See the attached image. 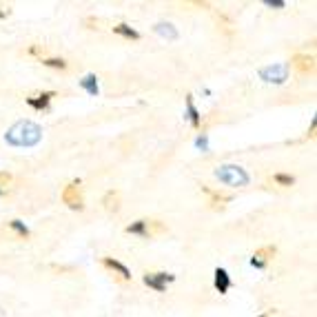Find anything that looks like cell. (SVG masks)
<instances>
[{
  "mask_svg": "<svg viewBox=\"0 0 317 317\" xmlns=\"http://www.w3.org/2000/svg\"><path fill=\"white\" fill-rule=\"evenodd\" d=\"M40 140H42L40 125H36V122H31V120L16 122V125L4 133V142L11 144V146H18V149H29V146H36Z\"/></svg>",
  "mask_w": 317,
  "mask_h": 317,
  "instance_id": "cell-1",
  "label": "cell"
},
{
  "mask_svg": "<svg viewBox=\"0 0 317 317\" xmlns=\"http://www.w3.org/2000/svg\"><path fill=\"white\" fill-rule=\"evenodd\" d=\"M215 178L220 180L222 184H226V187H247L251 182L249 173L244 171L242 167H238V164H222V167L215 169Z\"/></svg>",
  "mask_w": 317,
  "mask_h": 317,
  "instance_id": "cell-2",
  "label": "cell"
},
{
  "mask_svg": "<svg viewBox=\"0 0 317 317\" xmlns=\"http://www.w3.org/2000/svg\"><path fill=\"white\" fill-rule=\"evenodd\" d=\"M288 69H291L288 63H273V64H268V67L259 69V78H262L264 82H271V84H284L288 78Z\"/></svg>",
  "mask_w": 317,
  "mask_h": 317,
  "instance_id": "cell-3",
  "label": "cell"
},
{
  "mask_svg": "<svg viewBox=\"0 0 317 317\" xmlns=\"http://www.w3.org/2000/svg\"><path fill=\"white\" fill-rule=\"evenodd\" d=\"M63 202L73 211H82L84 209V200H82V189H80V180L67 184L63 189Z\"/></svg>",
  "mask_w": 317,
  "mask_h": 317,
  "instance_id": "cell-4",
  "label": "cell"
},
{
  "mask_svg": "<svg viewBox=\"0 0 317 317\" xmlns=\"http://www.w3.org/2000/svg\"><path fill=\"white\" fill-rule=\"evenodd\" d=\"M169 282H176V275H171V273H146V275H144V284L149 288H153L155 293L167 291Z\"/></svg>",
  "mask_w": 317,
  "mask_h": 317,
  "instance_id": "cell-5",
  "label": "cell"
},
{
  "mask_svg": "<svg viewBox=\"0 0 317 317\" xmlns=\"http://www.w3.org/2000/svg\"><path fill=\"white\" fill-rule=\"evenodd\" d=\"M275 255V247H262L259 251H255V255L251 257V266H255V268H266V264H268V259Z\"/></svg>",
  "mask_w": 317,
  "mask_h": 317,
  "instance_id": "cell-6",
  "label": "cell"
},
{
  "mask_svg": "<svg viewBox=\"0 0 317 317\" xmlns=\"http://www.w3.org/2000/svg\"><path fill=\"white\" fill-rule=\"evenodd\" d=\"M293 67H295L300 73H313L315 71V58L309 54H297L293 58Z\"/></svg>",
  "mask_w": 317,
  "mask_h": 317,
  "instance_id": "cell-7",
  "label": "cell"
},
{
  "mask_svg": "<svg viewBox=\"0 0 317 317\" xmlns=\"http://www.w3.org/2000/svg\"><path fill=\"white\" fill-rule=\"evenodd\" d=\"M56 98V91H45L40 93V96H31L27 98V105H29L31 109H36V111H42V109L49 107V102Z\"/></svg>",
  "mask_w": 317,
  "mask_h": 317,
  "instance_id": "cell-8",
  "label": "cell"
},
{
  "mask_svg": "<svg viewBox=\"0 0 317 317\" xmlns=\"http://www.w3.org/2000/svg\"><path fill=\"white\" fill-rule=\"evenodd\" d=\"M215 288L222 293V295H226V293L231 291V275L226 273V268H215Z\"/></svg>",
  "mask_w": 317,
  "mask_h": 317,
  "instance_id": "cell-9",
  "label": "cell"
},
{
  "mask_svg": "<svg viewBox=\"0 0 317 317\" xmlns=\"http://www.w3.org/2000/svg\"><path fill=\"white\" fill-rule=\"evenodd\" d=\"M102 264L109 268V271H113V273H118L120 275V280H131V271L125 266L122 262H118V259H111V257H105L102 259Z\"/></svg>",
  "mask_w": 317,
  "mask_h": 317,
  "instance_id": "cell-10",
  "label": "cell"
},
{
  "mask_svg": "<svg viewBox=\"0 0 317 317\" xmlns=\"http://www.w3.org/2000/svg\"><path fill=\"white\" fill-rule=\"evenodd\" d=\"M187 118L191 120V125L195 127V129H200V125H202V116H200V111H197L195 102H193V96H191V93L187 96Z\"/></svg>",
  "mask_w": 317,
  "mask_h": 317,
  "instance_id": "cell-11",
  "label": "cell"
},
{
  "mask_svg": "<svg viewBox=\"0 0 317 317\" xmlns=\"http://www.w3.org/2000/svg\"><path fill=\"white\" fill-rule=\"evenodd\" d=\"M125 231H127V233H131V235H138V238H151V233H149V220L133 222V224H129Z\"/></svg>",
  "mask_w": 317,
  "mask_h": 317,
  "instance_id": "cell-12",
  "label": "cell"
},
{
  "mask_svg": "<svg viewBox=\"0 0 317 317\" xmlns=\"http://www.w3.org/2000/svg\"><path fill=\"white\" fill-rule=\"evenodd\" d=\"M80 87L84 89V91L89 93V96H93L96 98L98 93H100V87H98V78H96V73H87L82 80H80Z\"/></svg>",
  "mask_w": 317,
  "mask_h": 317,
  "instance_id": "cell-13",
  "label": "cell"
},
{
  "mask_svg": "<svg viewBox=\"0 0 317 317\" xmlns=\"http://www.w3.org/2000/svg\"><path fill=\"white\" fill-rule=\"evenodd\" d=\"M153 31L158 36L167 38V40H178V29L171 25V22H158V25L153 27Z\"/></svg>",
  "mask_w": 317,
  "mask_h": 317,
  "instance_id": "cell-14",
  "label": "cell"
},
{
  "mask_svg": "<svg viewBox=\"0 0 317 317\" xmlns=\"http://www.w3.org/2000/svg\"><path fill=\"white\" fill-rule=\"evenodd\" d=\"M113 34H118V36L127 38V40H140V38H142L138 29H133L131 25H125V22H120V25L113 27Z\"/></svg>",
  "mask_w": 317,
  "mask_h": 317,
  "instance_id": "cell-15",
  "label": "cell"
},
{
  "mask_svg": "<svg viewBox=\"0 0 317 317\" xmlns=\"http://www.w3.org/2000/svg\"><path fill=\"white\" fill-rule=\"evenodd\" d=\"M202 191L209 195V204H213V206H222L224 202H231V195H226V193H222V191H213L209 187H202Z\"/></svg>",
  "mask_w": 317,
  "mask_h": 317,
  "instance_id": "cell-16",
  "label": "cell"
},
{
  "mask_svg": "<svg viewBox=\"0 0 317 317\" xmlns=\"http://www.w3.org/2000/svg\"><path fill=\"white\" fill-rule=\"evenodd\" d=\"M102 202H105V209L107 211H118V209H120V193H118V191H109Z\"/></svg>",
  "mask_w": 317,
  "mask_h": 317,
  "instance_id": "cell-17",
  "label": "cell"
},
{
  "mask_svg": "<svg viewBox=\"0 0 317 317\" xmlns=\"http://www.w3.org/2000/svg\"><path fill=\"white\" fill-rule=\"evenodd\" d=\"M40 63L49 69H60V71H64L69 67L67 60H63V58H40Z\"/></svg>",
  "mask_w": 317,
  "mask_h": 317,
  "instance_id": "cell-18",
  "label": "cell"
},
{
  "mask_svg": "<svg viewBox=\"0 0 317 317\" xmlns=\"http://www.w3.org/2000/svg\"><path fill=\"white\" fill-rule=\"evenodd\" d=\"M9 229L16 231L20 238H29V229H27V224L22 220H11V222H9Z\"/></svg>",
  "mask_w": 317,
  "mask_h": 317,
  "instance_id": "cell-19",
  "label": "cell"
},
{
  "mask_svg": "<svg viewBox=\"0 0 317 317\" xmlns=\"http://www.w3.org/2000/svg\"><path fill=\"white\" fill-rule=\"evenodd\" d=\"M273 182L280 184V187H293V184H295V178L288 176V173H275V176H273Z\"/></svg>",
  "mask_w": 317,
  "mask_h": 317,
  "instance_id": "cell-20",
  "label": "cell"
},
{
  "mask_svg": "<svg viewBox=\"0 0 317 317\" xmlns=\"http://www.w3.org/2000/svg\"><path fill=\"white\" fill-rule=\"evenodd\" d=\"M195 146H197V149H202V151H204V153H206V151H209V138H206V135L202 133L200 138L195 140Z\"/></svg>",
  "mask_w": 317,
  "mask_h": 317,
  "instance_id": "cell-21",
  "label": "cell"
},
{
  "mask_svg": "<svg viewBox=\"0 0 317 317\" xmlns=\"http://www.w3.org/2000/svg\"><path fill=\"white\" fill-rule=\"evenodd\" d=\"M264 4H266V7H271V9H284V7H286V2H284V0H264Z\"/></svg>",
  "mask_w": 317,
  "mask_h": 317,
  "instance_id": "cell-22",
  "label": "cell"
},
{
  "mask_svg": "<svg viewBox=\"0 0 317 317\" xmlns=\"http://www.w3.org/2000/svg\"><path fill=\"white\" fill-rule=\"evenodd\" d=\"M9 182H11V173L2 171V173H0V184H9Z\"/></svg>",
  "mask_w": 317,
  "mask_h": 317,
  "instance_id": "cell-23",
  "label": "cell"
},
{
  "mask_svg": "<svg viewBox=\"0 0 317 317\" xmlns=\"http://www.w3.org/2000/svg\"><path fill=\"white\" fill-rule=\"evenodd\" d=\"M4 16H9V11H0V18H4Z\"/></svg>",
  "mask_w": 317,
  "mask_h": 317,
  "instance_id": "cell-24",
  "label": "cell"
},
{
  "mask_svg": "<svg viewBox=\"0 0 317 317\" xmlns=\"http://www.w3.org/2000/svg\"><path fill=\"white\" fill-rule=\"evenodd\" d=\"M257 317H268V313H262V315H257Z\"/></svg>",
  "mask_w": 317,
  "mask_h": 317,
  "instance_id": "cell-25",
  "label": "cell"
},
{
  "mask_svg": "<svg viewBox=\"0 0 317 317\" xmlns=\"http://www.w3.org/2000/svg\"><path fill=\"white\" fill-rule=\"evenodd\" d=\"M4 195V191H2V189H0V197H2Z\"/></svg>",
  "mask_w": 317,
  "mask_h": 317,
  "instance_id": "cell-26",
  "label": "cell"
}]
</instances>
